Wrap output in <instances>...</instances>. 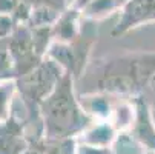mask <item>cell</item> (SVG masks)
Segmentation results:
<instances>
[{"mask_svg": "<svg viewBox=\"0 0 155 154\" xmlns=\"http://www.w3.org/2000/svg\"><path fill=\"white\" fill-rule=\"evenodd\" d=\"M64 74L66 73L61 70L60 65H57L52 59L45 57L34 70L15 79V88L20 93L21 100H23L28 111L29 123H25L26 129L34 122L41 125L38 108L41 102L55 90V86L58 85V82L63 79Z\"/></svg>", "mask_w": 155, "mask_h": 154, "instance_id": "3", "label": "cell"}, {"mask_svg": "<svg viewBox=\"0 0 155 154\" xmlns=\"http://www.w3.org/2000/svg\"><path fill=\"white\" fill-rule=\"evenodd\" d=\"M87 114L92 119L94 116L97 117H107L110 114V108H109V102L104 97H92L87 103Z\"/></svg>", "mask_w": 155, "mask_h": 154, "instance_id": "14", "label": "cell"}, {"mask_svg": "<svg viewBox=\"0 0 155 154\" xmlns=\"http://www.w3.org/2000/svg\"><path fill=\"white\" fill-rule=\"evenodd\" d=\"M117 2H118V5H120V8H121V6H124L127 2H130V0H117Z\"/></svg>", "mask_w": 155, "mask_h": 154, "instance_id": "18", "label": "cell"}, {"mask_svg": "<svg viewBox=\"0 0 155 154\" xmlns=\"http://www.w3.org/2000/svg\"><path fill=\"white\" fill-rule=\"evenodd\" d=\"M95 42V37L87 39L86 36H78L71 43L52 42L48 50L46 57L52 59L57 65H60L64 73H68L75 79H78L86 67L87 56H89L91 46Z\"/></svg>", "mask_w": 155, "mask_h": 154, "instance_id": "4", "label": "cell"}, {"mask_svg": "<svg viewBox=\"0 0 155 154\" xmlns=\"http://www.w3.org/2000/svg\"><path fill=\"white\" fill-rule=\"evenodd\" d=\"M117 8H120L117 0H94V2H91L89 5L83 9V12L87 17L97 19V17H101V15L109 14L110 11H114Z\"/></svg>", "mask_w": 155, "mask_h": 154, "instance_id": "13", "label": "cell"}, {"mask_svg": "<svg viewBox=\"0 0 155 154\" xmlns=\"http://www.w3.org/2000/svg\"><path fill=\"white\" fill-rule=\"evenodd\" d=\"M91 2H94V0H74L72 6L77 8V9H80V11H83V9H84L87 5H89Z\"/></svg>", "mask_w": 155, "mask_h": 154, "instance_id": "17", "label": "cell"}, {"mask_svg": "<svg viewBox=\"0 0 155 154\" xmlns=\"http://www.w3.org/2000/svg\"><path fill=\"white\" fill-rule=\"evenodd\" d=\"M144 97H146L147 102H153V103H155V76H153V79L150 80V83H149L147 88H146Z\"/></svg>", "mask_w": 155, "mask_h": 154, "instance_id": "16", "label": "cell"}, {"mask_svg": "<svg viewBox=\"0 0 155 154\" xmlns=\"http://www.w3.org/2000/svg\"><path fill=\"white\" fill-rule=\"evenodd\" d=\"M6 79H15V74L8 37H2L0 39V80Z\"/></svg>", "mask_w": 155, "mask_h": 154, "instance_id": "11", "label": "cell"}, {"mask_svg": "<svg viewBox=\"0 0 155 154\" xmlns=\"http://www.w3.org/2000/svg\"><path fill=\"white\" fill-rule=\"evenodd\" d=\"M38 111L43 125V140L71 139L81 134L92 122V117L77 100L74 94V77L68 73L41 102Z\"/></svg>", "mask_w": 155, "mask_h": 154, "instance_id": "1", "label": "cell"}, {"mask_svg": "<svg viewBox=\"0 0 155 154\" xmlns=\"http://www.w3.org/2000/svg\"><path fill=\"white\" fill-rule=\"evenodd\" d=\"M28 3H31L32 6H38V5H46V6H52L58 11H64L66 9V0H26Z\"/></svg>", "mask_w": 155, "mask_h": 154, "instance_id": "15", "label": "cell"}, {"mask_svg": "<svg viewBox=\"0 0 155 154\" xmlns=\"http://www.w3.org/2000/svg\"><path fill=\"white\" fill-rule=\"evenodd\" d=\"M9 51L14 62L15 79L25 76L43 60L35 50L32 29L28 25H15L11 34L8 36Z\"/></svg>", "mask_w": 155, "mask_h": 154, "instance_id": "5", "label": "cell"}, {"mask_svg": "<svg viewBox=\"0 0 155 154\" xmlns=\"http://www.w3.org/2000/svg\"><path fill=\"white\" fill-rule=\"evenodd\" d=\"M15 88V79H6L0 80V122L6 120L9 114V105H11V97L14 94Z\"/></svg>", "mask_w": 155, "mask_h": 154, "instance_id": "12", "label": "cell"}, {"mask_svg": "<svg viewBox=\"0 0 155 154\" xmlns=\"http://www.w3.org/2000/svg\"><path fill=\"white\" fill-rule=\"evenodd\" d=\"M155 76V53L126 54L100 65L92 91L137 94L146 91Z\"/></svg>", "mask_w": 155, "mask_h": 154, "instance_id": "2", "label": "cell"}, {"mask_svg": "<svg viewBox=\"0 0 155 154\" xmlns=\"http://www.w3.org/2000/svg\"><path fill=\"white\" fill-rule=\"evenodd\" d=\"M31 148L26 125L11 114L0 122V154H25Z\"/></svg>", "mask_w": 155, "mask_h": 154, "instance_id": "7", "label": "cell"}, {"mask_svg": "<svg viewBox=\"0 0 155 154\" xmlns=\"http://www.w3.org/2000/svg\"><path fill=\"white\" fill-rule=\"evenodd\" d=\"M78 19H80V9L74 6L66 8L60 14L55 25L52 26V37L55 39V42H61V43L74 42L81 34Z\"/></svg>", "mask_w": 155, "mask_h": 154, "instance_id": "9", "label": "cell"}, {"mask_svg": "<svg viewBox=\"0 0 155 154\" xmlns=\"http://www.w3.org/2000/svg\"><path fill=\"white\" fill-rule=\"evenodd\" d=\"M135 139L146 145L149 149L155 151V126L149 111V102L146 97L140 96L135 102V120H134Z\"/></svg>", "mask_w": 155, "mask_h": 154, "instance_id": "8", "label": "cell"}, {"mask_svg": "<svg viewBox=\"0 0 155 154\" xmlns=\"http://www.w3.org/2000/svg\"><path fill=\"white\" fill-rule=\"evenodd\" d=\"M81 136V142L87 146L92 148H106L107 145H110V142L115 137V128L114 125L109 123H98L95 126H91L84 129Z\"/></svg>", "mask_w": 155, "mask_h": 154, "instance_id": "10", "label": "cell"}, {"mask_svg": "<svg viewBox=\"0 0 155 154\" xmlns=\"http://www.w3.org/2000/svg\"><path fill=\"white\" fill-rule=\"evenodd\" d=\"M120 19L112 29V36L118 37L140 25L155 22V0H130L121 6Z\"/></svg>", "mask_w": 155, "mask_h": 154, "instance_id": "6", "label": "cell"}]
</instances>
